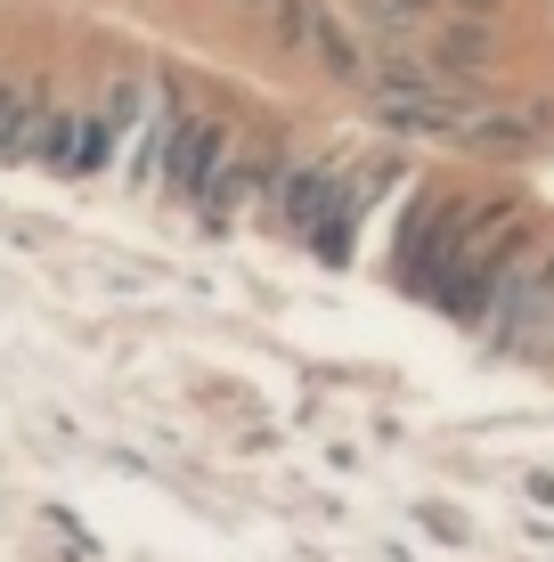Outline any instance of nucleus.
Instances as JSON below:
<instances>
[{"instance_id": "1", "label": "nucleus", "mask_w": 554, "mask_h": 562, "mask_svg": "<svg viewBox=\"0 0 554 562\" xmlns=\"http://www.w3.org/2000/svg\"><path fill=\"white\" fill-rule=\"evenodd\" d=\"M368 212L375 204H368V188H359V171L335 164V155H294V164L278 171V196H270V221L302 245V254H318L327 269H342L359 254Z\"/></svg>"}, {"instance_id": "2", "label": "nucleus", "mask_w": 554, "mask_h": 562, "mask_svg": "<svg viewBox=\"0 0 554 562\" xmlns=\"http://www.w3.org/2000/svg\"><path fill=\"white\" fill-rule=\"evenodd\" d=\"M245 131L228 123L221 106H204V99H171V123H163V164H156V188L171 204H188L196 212L204 204V188L221 180V164L237 155Z\"/></svg>"}, {"instance_id": "3", "label": "nucleus", "mask_w": 554, "mask_h": 562, "mask_svg": "<svg viewBox=\"0 0 554 562\" xmlns=\"http://www.w3.org/2000/svg\"><path fill=\"white\" fill-rule=\"evenodd\" d=\"M261 25H270L278 49L310 57L327 82L368 90V42H359V25H351V9H342V0H270V9H261Z\"/></svg>"}, {"instance_id": "4", "label": "nucleus", "mask_w": 554, "mask_h": 562, "mask_svg": "<svg viewBox=\"0 0 554 562\" xmlns=\"http://www.w3.org/2000/svg\"><path fill=\"white\" fill-rule=\"evenodd\" d=\"M465 228H473V204L465 196H416L408 204V221H399V245H392V278L408 285L416 302H432L441 294V278H449V261L465 254Z\"/></svg>"}, {"instance_id": "5", "label": "nucleus", "mask_w": 554, "mask_h": 562, "mask_svg": "<svg viewBox=\"0 0 554 562\" xmlns=\"http://www.w3.org/2000/svg\"><path fill=\"white\" fill-rule=\"evenodd\" d=\"M482 342L506 351V359L554 351V245H539V254L498 285V302H489V318H482Z\"/></svg>"}, {"instance_id": "6", "label": "nucleus", "mask_w": 554, "mask_h": 562, "mask_svg": "<svg viewBox=\"0 0 554 562\" xmlns=\"http://www.w3.org/2000/svg\"><path fill=\"white\" fill-rule=\"evenodd\" d=\"M33 164L57 171V180H99V171L123 164V131L106 123V106H99V99H90V106L57 99V106H49V123H42V147H33Z\"/></svg>"}, {"instance_id": "7", "label": "nucleus", "mask_w": 554, "mask_h": 562, "mask_svg": "<svg viewBox=\"0 0 554 562\" xmlns=\"http://www.w3.org/2000/svg\"><path fill=\"white\" fill-rule=\"evenodd\" d=\"M546 131H554V106L539 99H489L482 114H473V131H465V155H482V164H522V155H539L546 147Z\"/></svg>"}, {"instance_id": "8", "label": "nucleus", "mask_w": 554, "mask_h": 562, "mask_svg": "<svg viewBox=\"0 0 554 562\" xmlns=\"http://www.w3.org/2000/svg\"><path fill=\"white\" fill-rule=\"evenodd\" d=\"M425 49H432V66L456 74V82L489 90V74H498V57H506V25L498 16H441V25L425 33Z\"/></svg>"}, {"instance_id": "9", "label": "nucleus", "mask_w": 554, "mask_h": 562, "mask_svg": "<svg viewBox=\"0 0 554 562\" xmlns=\"http://www.w3.org/2000/svg\"><path fill=\"white\" fill-rule=\"evenodd\" d=\"M49 90L33 82V74H16V82H0V164H33V147H42V123H49Z\"/></svg>"}, {"instance_id": "10", "label": "nucleus", "mask_w": 554, "mask_h": 562, "mask_svg": "<svg viewBox=\"0 0 554 562\" xmlns=\"http://www.w3.org/2000/svg\"><path fill=\"white\" fill-rule=\"evenodd\" d=\"M237 9H253V16H261V9H270V0H237Z\"/></svg>"}]
</instances>
